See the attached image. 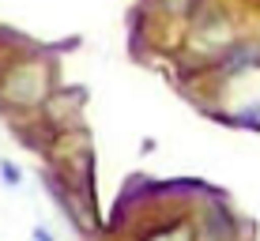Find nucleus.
Returning a JSON list of instances; mask_svg holds the SVG:
<instances>
[{
	"label": "nucleus",
	"mask_w": 260,
	"mask_h": 241,
	"mask_svg": "<svg viewBox=\"0 0 260 241\" xmlns=\"http://www.w3.org/2000/svg\"><path fill=\"white\" fill-rule=\"evenodd\" d=\"M34 241H53V234H49L46 226H34Z\"/></svg>",
	"instance_id": "obj_4"
},
{
	"label": "nucleus",
	"mask_w": 260,
	"mask_h": 241,
	"mask_svg": "<svg viewBox=\"0 0 260 241\" xmlns=\"http://www.w3.org/2000/svg\"><path fill=\"white\" fill-rule=\"evenodd\" d=\"M143 241H192V226L189 222H174V226H162L155 234H147Z\"/></svg>",
	"instance_id": "obj_1"
},
{
	"label": "nucleus",
	"mask_w": 260,
	"mask_h": 241,
	"mask_svg": "<svg viewBox=\"0 0 260 241\" xmlns=\"http://www.w3.org/2000/svg\"><path fill=\"white\" fill-rule=\"evenodd\" d=\"M0 174H4V185H12V189L19 185V169H15L12 162H0Z\"/></svg>",
	"instance_id": "obj_3"
},
{
	"label": "nucleus",
	"mask_w": 260,
	"mask_h": 241,
	"mask_svg": "<svg viewBox=\"0 0 260 241\" xmlns=\"http://www.w3.org/2000/svg\"><path fill=\"white\" fill-rule=\"evenodd\" d=\"M196 4H200V0H162V8H166V12H174V15H189Z\"/></svg>",
	"instance_id": "obj_2"
}]
</instances>
